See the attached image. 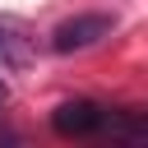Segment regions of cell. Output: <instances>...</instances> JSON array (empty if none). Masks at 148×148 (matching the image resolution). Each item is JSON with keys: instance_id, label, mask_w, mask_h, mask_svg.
<instances>
[{"instance_id": "obj_4", "label": "cell", "mask_w": 148, "mask_h": 148, "mask_svg": "<svg viewBox=\"0 0 148 148\" xmlns=\"http://www.w3.org/2000/svg\"><path fill=\"white\" fill-rule=\"evenodd\" d=\"M5 102H9V83L0 79V106H5Z\"/></svg>"}, {"instance_id": "obj_2", "label": "cell", "mask_w": 148, "mask_h": 148, "mask_svg": "<svg viewBox=\"0 0 148 148\" xmlns=\"http://www.w3.org/2000/svg\"><path fill=\"white\" fill-rule=\"evenodd\" d=\"M106 125V106L88 102V97H74V102H60L51 111V130L60 139H97Z\"/></svg>"}, {"instance_id": "obj_3", "label": "cell", "mask_w": 148, "mask_h": 148, "mask_svg": "<svg viewBox=\"0 0 148 148\" xmlns=\"http://www.w3.org/2000/svg\"><path fill=\"white\" fill-rule=\"evenodd\" d=\"M37 60V37L23 18L0 14V69H28Z\"/></svg>"}, {"instance_id": "obj_1", "label": "cell", "mask_w": 148, "mask_h": 148, "mask_svg": "<svg viewBox=\"0 0 148 148\" xmlns=\"http://www.w3.org/2000/svg\"><path fill=\"white\" fill-rule=\"evenodd\" d=\"M111 28H116L111 14H79V18H65V23L51 32V51H56V56L88 51V46H97L102 37H111Z\"/></svg>"}]
</instances>
